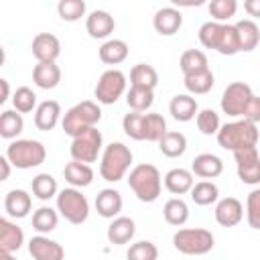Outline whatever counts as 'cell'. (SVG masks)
I'll list each match as a JSON object with an SVG mask.
<instances>
[{
	"label": "cell",
	"instance_id": "13",
	"mask_svg": "<svg viewBox=\"0 0 260 260\" xmlns=\"http://www.w3.org/2000/svg\"><path fill=\"white\" fill-rule=\"evenodd\" d=\"M30 51L39 63H55L61 55V41L51 32H39L32 39Z\"/></svg>",
	"mask_w": 260,
	"mask_h": 260
},
{
	"label": "cell",
	"instance_id": "18",
	"mask_svg": "<svg viewBox=\"0 0 260 260\" xmlns=\"http://www.w3.org/2000/svg\"><path fill=\"white\" fill-rule=\"evenodd\" d=\"M191 173L195 177H201V179H215L223 173V160L217 156V154H211V152H201L197 154L193 160H191Z\"/></svg>",
	"mask_w": 260,
	"mask_h": 260
},
{
	"label": "cell",
	"instance_id": "24",
	"mask_svg": "<svg viewBox=\"0 0 260 260\" xmlns=\"http://www.w3.org/2000/svg\"><path fill=\"white\" fill-rule=\"evenodd\" d=\"M169 112L177 122H189L193 118H197L199 114V106L197 100L189 93H177L171 104H169Z\"/></svg>",
	"mask_w": 260,
	"mask_h": 260
},
{
	"label": "cell",
	"instance_id": "36",
	"mask_svg": "<svg viewBox=\"0 0 260 260\" xmlns=\"http://www.w3.org/2000/svg\"><path fill=\"white\" fill-rule=\"evenodd\" d=\"M24 128L22 114L16 110H4L0 114V136L4 140H14Z\"/></svg>",
	"mask_w": 260,
	"mask_h": 260
},
{
	"label": "cell",
	"instance_id": "8",
	"mask_svg": "<svg viewBox=\"0 0 260 260\" xmlns=\"http://www.w3.org/2000/svg\"><path fill=\"white\" fill-rule=\"evenodd\" d=\"M104 148V138H102V132L95 128H87L83 130L81 134L73 136L71 140V146H69V152H71V158L77 160V162H95L100 152Z\"/></svg>",
	"mask_w": 260,
	"mask_h": 260
},
{
	"label": "cell",
	"instance_id": "44",
	"mask_svg": "<svg viewBox=\"0 0 260 260\" xmlns=\"http://www.w3.org/2000/svg\"><path fill=\"white\" fill-rule=\"evenodd\" d=\"M126 260H158V248L148 240L134 242L126 252Z\"/></svg>",
	"mask_w": 260,
	"mask_h": 260
},
{
	"label": "cell",
	"instance_id": "9",
	"mask_svg": "<svg viewBox=\"0 0 260 260\" xmlns=\"http://www.w3.org/2000/svg\"><path fill=\"white\" fill-rule=\"evenodd\" d=\"M124 91H126V75L120 69H108L100 75L93 95L100 104L112 106L124 95Z\"/></svg>",
	"mask_w": 260,
	"mask_h": 260
},
{
	"label": "cell",
	"instance_id": "22",
	"mask_svg": "<svg viewBox=\"0 0 260 260\" xmlns=\"http://www.w3.org/2000/svg\"><path fill=\"white\" fill-rule=\"evenodd\" d=\"M61 120V106L55 100H45L37 106L35 110V126L43 132H49L57 126V122Z\"/></svg>",
	"mask_w": 260,
	"mask_h": 260
},
{
	"label": "cell",
	"instance_id": "42",
	"mask_svg": "<svg viewBox=\"0 0 260 260\" xmlns=\"http://www.w3.org/2000/svg\"><path fill=\"white\" fill-rule=\"evenodd\" d=\"M195 120H197V128H199L201 134H205V136L215 134L217 136V132L221 128V122H219V114L215 110L203 108V110H199V114H197Z\"/></svg>",
	"mask_w": 260,
	"mask_h": 260
},
{
	"label": "cell",
	"instance_id": "30",
	"mask_svg": "<svg viewBox=\"0 0 260 260\" xmlns=\"http://www.w3.org/2000/svg\"><path fill=\"white\" fill-rule=\"evenodd\" d=\"M228 24V22H225ZM225 24L223 22H215V20H207L199 26V43L205 47V49H213L217 51L219 45H221V39H223V32H225Z\"/></svg>",
	"mask_w": 260,
	"mask_h": 260
},
{
	"label": "cell",
	"instance_id": "28",
	"mask_svg": "<svg viewBox=\"0 0 260 260\" xmlns=\"http://www.w3.org/2000/svg\"><path fill=\"white\" fill-rule=\"evenodd\" d=\"M98 55H100V61L106 65H120L128 57V45L122 39H110L100 47Z\"/></svg>",
	"mask_w": 260,
	"mask_h": 260
},
{
	"label": "cell",
	"instance_id": "47",
	"mask_svg": "<svg viewBox=\"0 0 260 260\" xmlns=\"http://www.w3.org/2000/svg\"><path fill=\"white\" fill-rule=\"evenodd\" d=\"M246 221L252 230H260V187L252 189L246 197Z\"/></svg>",
	"mask_w": 260,
	"mask_h": 260
},
{
	"label": "cell",
	"instance_id": "34",
	"mask_svg": "<svg viewBox=\"0 0 260 260\" xmlns=\"http://www.w3.org/2000/svg\"><path fill=\"white\" fill-rule=\"evenodd\" d=\"M183 83H185V89L189 91V95H203V93L211 91V87L215 83V77H213V71L207 69V71H201V73L185 75Z\"/></svg>",
	"mask_w": 260,
	"mask_h": 260
},
{
	"label": "cell",
	"instance_id": "35",
	"mask_svg": "<svg viewBox=\"0 0 260 260\" xmlns=\"http://www.w3.org/2000/svg\"><path fill=\"white\" fill-rule=\"evenodd\" d=\"M154 102V89L148 87H138V85H130V89L126 91V104L132 112H146Z\"/></svg>",
	"mask_w": 260,
	"mask_h": 260
},
{
	"label": "cell",
	"instance_id": "52",
	"mask_svg": "<svg viewBox=\"0 0 260 260\" xmlns=\"http://www.w3.org/2000/svg\"><path fill=\"white\" fill-rule=\"evenodd\" d=\"M0 260H16L12 254H8V252H0Z\"/></svg>",
	"mask_w": 260,
	"mask_h": 260
},
{
	"label": "cell",
	"instance_id": "38",
	"mask_svg": "<svg viewBox=\"0 0 260 260\" xmlns=\"http://www.w3.org/2000/svg\"><path fill=\"white\" fill-rule=\"evenodd\" d=\"M57 223H59V211L57 209H53L49 205H43V207L35 209V213H32V228L39 234L45 236V234L53 232L57 228Z\"/></svg>",
	"mask_w": 260,
	"mask_h": 260
},
{
	"label": "cell",
	"instance_id": "19",
	"mask_svg": "<svg viewBox=\"0 0 260 260\" xmlns=\"http://www.w3.org/2000/svg\"><path fill=\"white\" fill-rule=\"evenodd\" d=\"M24 244V232L22 228H18L14 221L2 217L0 219V252H8L14 254L22 248Z\"/></svg>",
	"mask_w": 260,
	"mask_h": 260
},
{
	"label": "cell",
	"instance_id": "3",
	"mask_svg": "<svg viewBox=\"0 0 260 260\" xmlns=\"http://www.w3.org/2000/svg\"><path fill=\"white\" fill-rule=\"evenodd\" d=\"M132 165V150L124 142H110L104 146L100 158V177L108 183H118L126 177Z\"/></svg>",
	"mask_w": 260,
	"mask_h": 260
},
{
	"label": "cell",
	"instance_id": "32",
	"mask_svg": "<svg viewBox=\"0 0 260 260\" xmlns=\"http://www.w3.org/2000/svg\"><path fill=\"white\" fill-rule=\"evenodd\" d=\"M158 150L169 156V158H177L187 150V138L183 132L177 130H169L160 140H158Z\"/></svg>",
	"mask_w": 260,
	"mask_h": 260
},
{
	"label": "cell",
	"instance_id": "43",
	"mask_svg": "<svg viewBox=\"0 0 260 260\" xmlns=\"http://www.w3.org/2000/svg\"><path fill=\"white\" fill-rule=\"evenodd\" d=\"M122 130L132 140H144V114L128 112L122 118Z\"/></svg>",
	"mask_w": 260,
	"mask_h": 260
},
{
	"label": "cell",
	"instance_id": "49",
	"mask_svg": "<svg viewBox=\"0 0 260 260\" xmlns=\"http://www.w3.org/2000/svg\"><path fill=\"white\" fill-rule=\"evenodd\" d=\"M244 10L252 18H260V0H244Z\"/></svg>",
	"mask_w": 260,
	"mask_h": 260
},
{
	"label": "cell",
	"instance_id": "50",
	"mask_svg": "<svg viewBox=\"0 0 260 260\" xmlns=\"http://www.w3.org/2000/svg\"><path fill=\"white\" fill-rule=\"evenodd\" d=\"M10 160L6 158V154L4 156H0V169H2V175H0V181H6L8 177H10Z\"/></svg>",
	"mask_w": 260,
	"mask_h": 260
},
{
	"label": "cell",
	"instance_id": "40",
	"mask_svg": "<svg viewBox=\"0 0 260 260\" xmlns=\"http://www.w3.org/2000/svg\"><path fill=\"white\" fill-rule=\"evenodd\" d=\"M167 132H169L167 130V120L160 114H156V112L144 114V140L158 142Z\"/></svg>",
	"mask_w": 260,
	"mask_h": 260
},
{
	"label": "cell",
	"instance_id": "10",
	"mask_svg": "<svg viewBox=\"0 0 260 260\" xmlns=\"http://www.w3.org/2000/svg\"><path fill=\"white\" fill-rule=\"evenodd\" d=\"M252 95L254 93H252V87L248 83H244V81L230 83L221 93V102H219L221 112L232 116V118H242L248 102L252 100Z\"/></svg>",
	"mask_w": 260,
	"mask_h": 260
},
{
	"label": "cell",
	"instance_id": "2",
	"mask_svg": "<svg viewBox=\"0 0 260 260\" xmlns=\"http://www.w3.org/2000/svg\"><path fill=\"white\" fill-rule=\"evenodd\" d=\"M128 187L134 191V195L142 203H152L158 199L160 189H162V177L158 169L150 162H140L136 165L130 175H128Z\"/></svg>",
	"mask_w": 260,
	"mask_h": 260
},
{
	"label": "cell",
	"instance_id": "4",
	"mask_svg": "<svg viewBox=\"0 0 260 260\" xmlns=\"http://www.w3.org/2000/svg\"><path fill=\"white\" fill-rule=\"evenodd\" d=\"M102 120V110L95 102L91 100H83L79 104H75L73 108H69L65 114H63V120H61V126L65 130V134H69L71 138L81 134L83 130L87 128H95Z\"/></svg>",
	"mask_w": 260,
	"mask_h": 260
},
{
	"label": "cell",
	"instance_id": "33",
	"mask_svg": "<svg viewBox=\"0 0 260 260\" xmlns=\"http://www.w3.org/2000/svg\"><path fill=\"white\" fill-rule=\"evenodd\" d=\"M30 189L32 195L41 201H49L53 197L59 195V187H57V179L49 173H39L32 181H30Z\"/></svg>",
	"mask_w": 260,
	"mask_h": 260
},
{
	"label": "cell",
	"instance_id": "11",
	"mask_svg": "<svg viewBox=\"0 0 260 260\" xmlns=\"http://www.w3.org/2000/svg\"><path fill=\"white\" fill-rule=\"evenodd\" d=\"M238 179L246 185H260V154L258 148H244L234 152Z\"/></svg>",
	"mask_w": 260,
	"mask_h": 260
},
{
	"label": "cell",
	"instance_id": "5",
	"mask_svg": "<svg viewBox=\"0 0 260 260\" xmlns=\"http://www.w3.org/2000/svg\"><path fill=\"white\" fill-rule=\"evenodd\" d=\"M6 158L12 162V167L26 171V169L43 165L47 158V150H45L43 142H39V140L18 138L6 146Z\"/></svg>",
	"mask_w": 260,
	"mask_h": 260
},
{
	"label": "cell",
	"instance_id": "7",
	"mask_svg": "<svg viewBox=\"0 0 260 260\" xmlns=\"http://www.w3.org/2000/svg\"><path fill=\"white\" fill-rule=\"evenodd\" d=\"M57 211L69 223L81 225L89 217V201L79 189L67 187V189H61L57 195Z\"/></svg>",
	"mask_w": 260,
	"mask_h": 260
},
{
	"label": "cell",
	"instance_id": "51",
	"mask_svg": "<svg viewBox=\"0 0 260 260\" xmlns=\"http://www.w3.org/2000/svg\"><path fill=\"white\" fill-rule=\"evenodd\" d=\"M0 87H2V95H0V104H4L10 95V85H8V79H0Z\"/></svg>",
	"mask_w": 260,
	"mask_h": 260
},
{
	"label": "cell",
	"instance_id": "16",
	"mask_svg": "<svg viewBox=\"0 0 260 260\" xmlns=\"http://www.w3.org/2000/svg\"><path fill=\"white\" fill-rule=\"evenodd\" d=\"M134 234H136V223H134V219L128 217V215H118V217H114V219L110 221L108 230H106V238H108V242L114 244V246H124V244H128V242L134 238Z\"/></svg>",
	"mask_w": 260,
	"mask_h": 260
},
{
	"label": "cell",
	"instance_id": "6",
	"mask_svg": "<svg viewBox=\"0 0 260 260\" xmlns=\"http://www.w3.org/2000/svg\"><path fill=\"white\" fill-rule=\"evenodd\" d=\"M173 246L185 256H203L213 250L215 238L203 228H181L173 236Z\"/></svg>",
	"mask_w": 260,
	"mask_h": 260
},
{
	"label": "cell",
	"instance_id": "37",
	"mask_svg": "<svg viewBox=\"0 0 260 260\" xmlns=\"http://www.w3.org/2000/svg\"><path fill=\"white\" fill-rule=\"evenodd\" d=\"M156 83H158V73H156V69L152 65H148V63H136L130 69V85L154 89Z\"/></svg>",
	"mask_w": 260,
	"mask_h": 260
},
{
	"label": "cell",
	"instance_id": "45",
	"mask_svg": "<svg viewBox=\"0 0 260 260\" xmlns=\"http://www.w3.org/2000/svg\"><path fill=\"white\" fill-rule=\"evenodd\" d=\"M207 10H209V14H211V18L215 22H223L225 24V20H230L236 14L238 2L236 0H211Z\"/></svg>",
	"mask_w": 260,
	"mask_h": 260
},
{
	"label": "cell",
	"instance_id": "31",
	"mask_svg": "<svg viewBox=\"0 0 260 260\" xmlns=\"http://www.w3.org/2000/svg\"><path fill=\"white\" fill-rule=\"evenodd\" d=\"M162 217L169 225H175V228H181L183 223H187L189 219V205L181 199V197H173L165 203L162 207Z\"/></svg>",
	"mask_w": 260,
	"mask_h": 260
},
{
	"label": "cell",
	"instance_id": "25",
	"mask_svg": "<svg viewBox=\"0 0 260 260\" xmlns=\"http://www.w3.org/2000/svg\"><path fill=\"white\" fill-rule=\"evenodd\" d=\"M63 177H65V181H67L71 187L81 189V187L91 185V181H93V169H91L89 165H85V162L71 160V162L65 165Z\"/></svg>",
	"mask_w": 260,
	"mask_h": 260
},
{
	"label": "cell",
	"instance_id": "20",
	"mask_svg": "<svg viewBox=\"0 0 260 260\" xmlns=\"http://www.w3.org/2000/svg\"><path fill=\"white\" fill-rule=\"evenodd\" d=\"M30 207H32V197L24 189H10L4 197V211L14 219L26 217L30 213Z\"/></svg>",
	"mask_w": 260,
	"mask_h": 260
},
{
	"label": "cell",
	"instance_id": "27",
	"mask_svg": "<svg viewBox=\"0 0 260 260\" xmlns=\"http://www.w3.org/2000/svg\"><path fill=\"white\" fill-rule=\"evenodd\" d=\"M236 30L240 37V51L250 53L260 43V28L252 18H242L236 22Z\"/></svg>",
	"mask_w": 260,
	"mask_h": 260
},
{
	"label": "cell",
	"instance_id": "1",
	"mask_svg": "<svg viewBox=\"0 0 260 260\" xmlns=\"http://www.w3.org/2000/svg\"><path fill=\"white\" fill-rule=\"evenodd\" d=\"M258 138H260L258 126L244 120V118L221 124L219 132H217V144L225 150H232V152L256 146Z\"/></svg>",
	"mask_w": 260,
	"mask_h": 260
},
{
	"label": "cell",
	"instance_id": "17",
	"mask_svg": "<svg viewBox=\"0 0 260 260\" xmlns=\"http://www.w3.org/2000/svg\"><path fill=\"white\" fill-rule=\"evenodd\" d=\"M116 28V20L106 10H93L85 18V30L91 39H108Z\"/></svg>",
	"mask_w": 260,
	"mask_h": 260
},
{
	"label": "cell",
	"instance_id": "12",
	"mask_svg": "<svg viewBox=\"0 0 260 260\" xmlns=\"http://www.w3.org/2000/svg\"><path fill=\"white\" fill-rule=\"evenodd\" d=\"M28 254L32 256V260H63L65 248L59 242L39 234L28 240Z\"/></svg>",
	"mask_w": 260,
	"mask_h": 260
},
{
	"label": "cell",
	"instance_id": "39",
	"mask_svg": "<svg viewBox=\"0 0 260 260\" xmlns=\"http://www.w3.org/2000/svg\"><path fill=\"white\" fill-rule=\"evenodd\" d=\"M219 197V189L213 181H199L191 189V201L195 205H211Z\"/></svg>",
	"mask_w": 260,
	"mask_h": 260
},
{
	"label": "cell",
	"instance_id": "41",
	"mask_svg": "<svg viewBox=\"0 0 260 260\" xmlns=\"http://www.w3.org/2000/svg\"><path fill=\"white\" fill-rule=\"evenodd\" d=\"M12 106H14V110L20 112V114H28V112L37 110V93H35L30 87L20 85V87H16L14 93H12Z\"/></svg>",
	"mask_w": 260,
	"mask_h": 260
},
{
	"label": "cell",
	"instance_id": "29",
	"mask_svg": "<svg viewBox=\"0 0 260 260\" xmlns=\"http://www.w3.org/2000/svg\"><path fill=\"white\" fill-rule=\"evenodd\" d=\"M179 67H181L183 77H185V75L207 71L209 69V61H207V55L201 49H187V51H183V55L179 59Z\"/></svg>",
	"mask_w": 260,
	"mask_h": 260
},
{
	"label": "cell",
	"instance_id": "15",
	"mask_svg": "<svg viewBox=\"0 0 260 260\" xmlns=\"http://www.w3.org/2000/svg\"><path fill=\"white\" fill-rule=\"evenodd\" d=\"M152 26L158 35L162 37H173L181 26H183V14L175 6H165L158 8L152 16Z\"/></svg>",
	"mask_w": 260,
	"mask_h": 260
},
{
	"label": "cell",
	"instance_id": "26",
	"mask_svg": "<svg viewBox=\"0 0 260 260\" xmlns=\"http://www.w3.org/2000/svg\"><path fill=\"white\" fill-rule=\"evenodd\" d=\"M32 81L41 89H53L61 81V69L57 63H37L32 69Z\"/></svg>",
	"mask_w": 260,
	"mask_h": 260
},
{
	"label": "cell",
	"instance_id": "48",
	"mask_svg": "<svg viewBox=\"0 0 260 260\" xmlns=\"http://www.w3.org/2000/svg\"><path fill=\"white\" fill-rule=\"evenodd\" d=\"M242 118L252 122V124H256V126L260 124V95H252V100L248 102Z\"/></svg>",
	"mask_w": 260,
	"mask_h": 260
},
{
	"label": "cell",
	"instance_id": "21",
	"mask_svg": "<svg viewBox=\"0 0 260 260\" xmlns=\"http://www.w3.org/2000/svg\"><path fill=\"white\" fill-rule=\"evenodd\" d=\"M122 205H124V201H122V195H120V191H116V189H102L98 195H95V211L102 215V217H106V219H114V217H118V213L122 211Z\"/></svg>",
	"mask_w": 260,
	"mask_h": 260
},
{
	"label": "cell",
	"instance_id": "14",
	"mask_svg": "<svg viewBox=\"0 0 260 260\" xmlns=\"http://www.w3.org/2000/svg\"><path fill=\"white\" fill-rule=\"evenodd\" d=\"M215 221L221 228H234L244 219V205L236 197H223L215 205Z\"/></svg>",
	"mask_w": 260,
	"mask_h": 260
},
{
	"label": "cell",
	"instance_id": "23",
	"mask_svg": "<svg viewBox=\"0 0 260 260\" xmlns=\"http://www.w3.org/2000/svg\"><path fill=\"white\" fill-rule=\"evenodd\" d=\"M193 177L195 175L189 169L177 167V169H171L165 175L162 181H165V187H167L169 193H173V195H185V193H191V189L195 185V179Z\"/></svg>",
	"mask_w": 260,
	"mask_h": 260
},
{
	"label": "cell",
	"instance_id": "46",
	"mask_svg": "<svg viewBox=\"0 0 260 260\" xmlns=\"http://www.w3.org/2000/svg\"><path fill=\"white\" fill-rule=\"evenodd\" d=\"M85 2L83 0H61L57 4V12L65 22H75L85 16Z\"/></svg>",
	"mask_w": 260,
	"mask_h": 260
}]
</instances>
